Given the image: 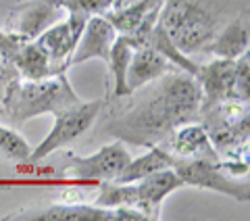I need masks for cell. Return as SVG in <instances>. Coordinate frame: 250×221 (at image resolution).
<instances>
[{"label":"cell","instance_id":"6da1fadb","mask_svg":"<svg viewBox=\"0 0 250 221\" xmlns=\"http://www.w3.org/2000/svg\"><path fill=\"white\" fill-rule=\"evenodd\" d=\"M200 105L198 80L175 67L125 96L106 98L94 138L111 136L123 144L161 146L179 125L200 121Z\"/></svg>","mask_w":250,"mask_h":221},{"label":"cell","instance_id":"7a4b0ae2","mask_svg":"<svg viewBox=\"0 0 250 221\" xmlns=\"http://www.w3.org/2000/svg\"><path fill=\"white\" fill-rule=\"evenodd\" d=\"M248 15V0H165L159 23L184 54H205L231 19Z\"/></svg>","mask_w":250,"mask_h":221},{"label":"cell","instance_id":"3957f363","mask_svg":"<svg viewBox=\"0 0 250 221\" xmlns=\"http://www.w3.org/2000/svg\"><path fill=\"white\" fill-rule=\"evenodd\" d=\"M82 98L71 88L67 75L59 73L44 80H13L4 94V117L13 128L40 115H59L80 105Z\"/></svg>","mask_w":250,"mask_h":221},{"label":"cell","instance_id":"277c9868","mask_svg":"<svg viewBox=\"0 0 250 221\" xmlns=\"http://www.w3.org/2000/svg\"><path fill=\"white\" fill-rule=\"evenodd\" d=\"M184 181L177 173L167 167L154 171L138 181L117 184V181H100V194L96 196L98 207H131L140 211L148 221H156L163 217V202L165 199L182 188Z\"/></svg>","mask_w":250,"mask_h":221},{"label":"cell","instance_id":"5b68a950","mask_svg":"<svg viewBox=\"0 0 250 221\" xmlns=\"http://www.w3.org/2000/svg\"><path fill=\"white\" fill-rule=\"evenodd\" d=\"M215 153L225 161H248V102L223 100L200 110Z\"/></svg>","mask_w":250,"mask_h":221},{"label":"cell","instance_id":"8992f818","mask_svg":"<svg viewBox=\"0 0 250 221\" xmlns=\"http://www.w3.org/2000/svg\"><path fill=\"white\" fill-rule=\"evenodd\" d=\"M129 153L125 151L123 142H113L104 144L100 151L90 156H80L73 153H62L59 156L57 167L59 176L75 179V181H115V177L121 173V169L129 163Z\"/></svg>","mask_w":250,"mask_h":221},{"label":"cell","instance_id":"52a82bcc","mask_svg":"<svg viewBox=\"0 0 250 221\" xmlns=\"http://www.w3.org/2000/svg\"><path fill=\"white\" fill-rule=\"evenodd\" d=\"M171 169L179 176L184 186L213 190L219 194L231 196V199H236L240 202L250 200L248 179H238L229 176L225 171L221 159H205V156H198V159H177V156H173Z\"/></svg>","mask_w":250,"mask_h":221},{"label":"cell","instance_id":"ba28073f","mask_svg":"<svg viewBox=\"0 0 250 221\" xmlns=\"http://www.w3.org/2000/svg\"><path fill=\"white\" fill-rule=\"evenodd\" d=\"M104 102H106V98H96L92 102H80V105L54 115V128L50 130L48 136L42 140L40 146L31 148L29 165H40L46 156H50L52 153L73 144L75 140H80L83 133L96 123Z\"/></svg>","mask_w":250,"mask_h":221},{"label":"cell","instance_id":"9c48e42d","mask_svg":"<svg viewBox=\"0 0 250 221\" xmlns=\"http://www.w3.org/2000/svg\"><path fill=\"white\" fill-rule=\"evenodd\" d=\"M2 221H115L108 207L83 202H36L4 215Z\"/></svg>","mask_w":250,"mask_h":221},{"label":"cell","instance_id":"30bf717a","mask_svg":"<svg viewBox=\"0 0 250 221\" xmlns=\"http://www.w3.org/2000/svg\"><path fill=\"white\" fill-rule=\"evenodd\" d=\"M67 15L61 0H25L13 6L6 17V29L23 36L25 40H36L44 29H48Z\"/></svg>","mask_w":250,"mask_h":221},{"label":"cell","instance_id":"8fae6325","mask_svg":"<svg viewBox=\"0 0 250 221\" xmlns=\"http://www.w3.org/2000/svg\"><path fill=\"white\" fill-rule=\"evenodd\" d=\"M88 17L80 13H69L67 19L57 21L54 25H50L48 29H44L40 36L36 38V42L42 46V48L48 52V57L52 61V65L59 71H65L67 73V61L73 54L77 42H80V36L83 31V25Z\"/></svg>","mask_w":250,"mask_h":221},{"label":"cell","instance_id":"7c38bea8","mask_svg":"<svg viewBox=\"0 0 250 221\" xmlns=\"http://www.w3.org/2000/svg\"><path fill=\"white\" fill-rule=\"evenodd\" d=\"M115 38H117V31L111 25V21L104 15H92L85 21L80 42H77L73 54L69 57L67 65L73 67L90 59H103L108 65V54H111V44Z\"/></svg>","mask_w":250,"mask_h":221},{"label":"cell","instance_id":"4fadbf2b","mask_svg":"<svg viewBox=\"0 0 250 221\" xmlns=\"http://www.w3.org/2000/svg\"><path fill=\"white\" fill-rule=\"evenodd\" d=\"M233 67L236 59H213L207 65H198L196 80L202 88V109H208L223 100H233Z\"/></svg>","mask_w":250,"mask_h":221},{"label":"cell","instance_id":"5bb4252c","mask_svg":"<svg viewBox=\"0 0 250 221\" xmlns=\"http://www.w3.org/2000/svg\"><path fill=\"white\" fill-rule=\"evenodd\" d=\"M161 146L165 148L167 153L177 156V159H198V156H205V159H221V156L215 153V148L208 140V133L202 128L200 121L179 125Z\"/></svg>","mask_w":250,"mask_h":221},{"label":"cell","instance_id":"9a60e30c","mask_svg":"<svg viewBox=\"0 0 250 221\" xmlns=\"http://www.w3.org/2000/svg\"><path fill=\"white\" fill-rule=\"evenodd\" d=\"M171 69H175L173 63H169L159 50H154L152 46H148V44L138 46V48H134V52H131L127 71H125V88H127V94L140 88V86L161 77L163 73H167Z\"/></svg>","mask_w":250,"mask_h":221},{"label":"cell","instance_id":"2e32d148","mask_svg":"<svg viewBox=\"0 0 250 221\" xmlns=\"http://www.w3.org/2000/svg\"><path fill=\"white\" fill-rule=\"evenodd\" d=\"M31 146L27 140L11 128L0 125V177H13L17 173H25L29 163Z\"/></svg>","mask_w":250,"mask_h":221},{"label":"cell","instance_id":"e0dca14e","mask_svg":"<svg viewBox=\"0 0 250 221\" xmlns=\"http://www.w3.org/2000/svg\"><path fill=\"white\" fill-rule=\"evenodd\" d=\"M248 50V15L231 19L208 46V54L217 59H238Z\"/></svg>","mask_w":250,"mask_h":221},{"label":"cell","instance_id":"ac0fdd59","mask_svg":"<svg viewBox=\"0 0 250 221\" xmlns=\"http://www.w3.org/2000/svg\"><path fill=\"white\" fill-rule=\"evenodd\" d=\"M13 65L17 67L19 75L25 77V80H44V77L65 73V71H59L52 65L48 52H46L36 40H27L21 46V50H19L17 57H15Z\"/></svg>","mask_w":250,"mask_h":221},{"label":"cell","instance_id":"d6986e66","mask_svg":"<svg viewBox=\"0 0 250 221\" xmlns=\"http://www.w3.org/2000/svg\"><path fill=\"white\" fill-rule=\"evenodd\" d=\"M138 46H142L138 40H134L131 36L119 34L111 44V54H108V69H111V77H113V92L106 94V98H119L127 94L125 88V71H127L131 52Z\"/></svg>","mask_w":250,"mask_h":221},{"label":"cell","instance_id":"ffe728a7","mask_svg":"<svg viewBox=\"0 0 250 221\" xmlns=\"http://www.w3.org/2000/svg\"><path fill=\"white\" fill-rule=\"evenodd\" d=\"M173 163V156L167 153L163 146H150L148 153L138 156V159H129V163L121 169V173L115 177L117 184H129V181H138L154 171L167 169Z\"/></svg>","mask_w":250,"mask_h":221},{"label":"cell","instance_id":"44dd1931","mask_svg":"<svg viewBox=\"0 0 250 221\" xmlns=\"http://www.w3.org/2000/svg\"><path fill=\"white\" fill-rule=\"evenodd\" d=\"M61 4L67 13H80L92 17V15H104L111 9L113 0H61Z\"/></svg>","mask_w":250,"mask_h":221},{"label":"cell","instance_id":"7402d4cb","mask_svg":"<svg viewBox=\"0 0 250 221\" xmlns=\"http://www.w3.org/2000/svg\"><path fill=\"white\" fill-rule=\"evenodd\" d=\"M248 73H250V63H248V50L236 59L233 67V100L248 102Z\"/></svg>","mask_w":250,"mask_h":221},{"label":"cell","instance_id":"603a6c76","mask_svg":"<svg viewBox=\"0 0 250 221\" xmlns=\"http://www.w3.org/2000/svg\"><path fill=\"white\" fill-rule=\"evenodd\" d=\"M27 40L23 36H19V34H13V31H9V29H0V54H2L4 59H9L11 63L15 61V57L19 54V50H21V46L25 44Z\"/></svg>","mask_w":250,"mask_h":221},{"label":"cell","instance_id":"cb8c5ba5","mask_svg":"<svg viewBox=\"0 0 250 221\" xmlns=\"http://www.w3.org/2000/svg\"><path fill=\"white\" fill-rule=\"evenodd\" d=\"M17 77H21L19 71H17V67H15L9 59H4L2 54H0V102L4 100L6 88H9L11 82L17 80Z\"/></svg>","mask_w":250,"mask_h":221}]
</instances>
